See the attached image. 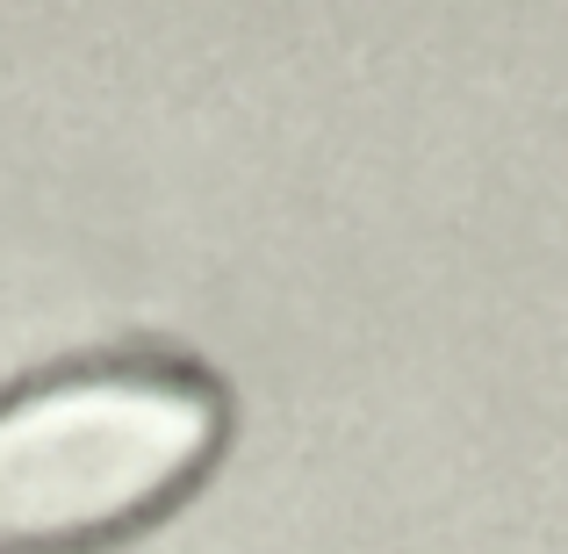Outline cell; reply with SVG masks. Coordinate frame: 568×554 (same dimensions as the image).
Returning <instances> with one entry per match:
<instances>
[{
  "instance_id": "obj_1",
  "label": "cell",
  "mask_w": 568,
  "mask_h": 554,
  "mask_svg": "<svg viewBox=\"0 0 568 554\" xmlns=\"http://www.w3.org/2000/svg\"><path fill=\"white\" fill-rule=\"evenodd\" d=\"M223 389L173 353L72 361L0 396V554H109L202 490Z\"/></svg>"
}]
</instances>
